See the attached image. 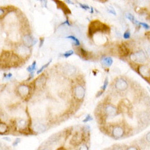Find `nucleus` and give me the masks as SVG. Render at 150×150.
<instances>
[{
    "instance_id": "1",
    "label": "nucleus",
    "mask_w": 150,
    "mask_h": 150,
    "mask_svg": "<svg viewBox=\"0 0 150 150\" xmlns=\"http://www.w3.org/2000/svg\"><path fill=\"white\" fill-rule=\"evenodd\" d=\"M131 61L134 62V63L137 64H143L145 63L147 60V56L146 53L143 50H140L138 51L134 52V53H131L130 56Z\"/></svg>"
},
{
    "instance_id": "2",
    "label": "nucleus",
    "mask_w": 150,
    "mask_h": 150,
    "mask_svg": "<svg viewBox=\"0 0 150 150\" xmlns=\"http://www.w3.org/2000/svg\"><path fill=\"white\" fill-rule=\"evenodd\" d=\"M106 29H108V26H105L102 23L99 22L98 21H96L95 22H92L90 24L89 29V33L90 35H93L96 32H104Z\"/></svg>"
},
{
    "instance_id": "3",
    "label": "nucleus",
    "mask_w": 150,
    "mask_h": 150,
    "mask_svg": "<svg viewBox=\"0 0 150 150\" xmlns=\"http://www.w3.org/2000/svg\"><path fill=\"white\" fill-rule=\"evenodd\" d=\"M125 134V129L122 126L120 125H116L112 128L111 131V136L114 139H120Z\"/></svg>"
},
{
    "instance_id": "4",
    "label": "nucleus",
    "mask_w": 150,
    "mask_h": 150,
    "mask_svg": "<svg viewBox=\"0 0 150 150\" xmlns=\"http://www.w3.org/2000/svg\"><path fill=\"white\" fill-rule=\"evenodd\" d=\"M85 88L82 85L78 84L74 89V96L77 100H82L85 96Z\"/></svg>"
},
{
    "instance_id": "5",
    "label": "nucleus",
    "mask_w": 150,
    "mask_h": 150,
    "mask_svg": "<svg viewBox=\"0 0 150 150\" xmlns=\"http://www.w3.org/2000/svg\"><path fill=\"white\" fill-rule=\"evenodd\" d=\"M104 112L107 117H115L118 113V110L112 104H107L104 107Z\"/></svg>"
},
{
    "instance_id": "6",
    "label": "nucleus",
    "mask_w": 150,
    "mask_h": 150,
    "mask_svg": "<svg viewBox=\"0 0 150 150\" xmlns=\"http://www.w3.org/2000/svg\"><path fill=\"white\" fill-rule=\"evenodd\" d=\"M128 82L123 78H118L115 82V88L119 92H124L128 89Z\"/></svg>"
},
{
    "instance_id": "7",
    "label": "nucleus",
    "mask_w": 150,
    "mask_h": 150,
    "mask_svg": "<svg viewBox=\"0 0 150 150\" xmlns=\"http://www.w3.org/2000/svg\"><path fill=\"white\" fill-rule=\"evenodd\" d=\"M16 52L21 57H27L30 53V49L24 45H19L16 49Z\"/></svg>"
},
{
    "instance_id": "8",
    "label": "nucleus",
    "mask_w": 150,
    "mask_h": 150,
    "mask_svg": "<svg viewBox=\"0 0 150 150\" xmlns=\"http://www.w3.org/2000/svg\"><path fill=\"white\" fill-rule=\"evenodd\" d=\"M22 41L24 46L27 47H30L33 46L36 42L34 40V38H33V36L29 34H26L25 35H23V37L22 38Z\"/></svg>"
},
{
    "instance_id": "9",
    "label": "nucleus",
    "mask_w": 150,
    "mask_h": 150,
    "mask_svg": "<svg viewBox=\"0 0 150 150\" xmlns=\"http://www.w3.org/2000/svg\"><path fill=\"white\" fill-rule=\"evenodd\" d=\"M17 92L22 98L26 97L29 93V87L25 84L20 85L17 87Z\"/></svg>"
},
{
    "instance_id": "10",
    "label": "nucleus",
    "mask_w": 150,
    "mask_h": 150,
    "mask_svg": "<svg viewBox=\"0 0 150 150\" xmlns=\"http://www.w3.org/2000/svg\"><path fill=\"white\" fill-rule=\"evenodd\" d=\"M139 74L141 75L142 77L145 78H149L150 77V68L146 65H140L138 68Z\"/></svg>"
},
{
    "instance_id": "11",
    "label": "nucleus",
    "mask_w": 150,
    "mask_h": 150,
    "mask_svg": "<svg viewBox=\"0 0 150 150\" xmlns=\"http://www.w3.org/2000/svg\"><path fill=\"white\" fill-rule=\"evenodd\" d=\"M46 130V126L42 123L36 122L33 125V131L35 134H41L45 132Z\"/></svg>"
},
{
    "instance_id": "12",
    "label": "nucleus",
    "mask_w": 150,
    "mask_h": 150,
    "mask_svg": "<svg viewBox=\"0 0 150 150\" xmlns=\"http://www.w3.org/2000/svg\"><path fill=\"white\" fill-rule=\"evenodd\" d=\"M64 73L68 76H73L76 73V68L71 65H67L64 68Z\"/></svg>"
},
{
    "instance_id": "13",
    "label": "nucleus",
    "mask_w": 150,
    "mask_h": 150,
    "mask_svg": "<svg viewBox=\"0 0 150 150\" xmlns=\"http://www.w3.org/2000/svg\"><path fill=\"white\" fill-rule=\"evenodd\" d=\"M45 83H46V77H45V75H41V76H40V77L35 80V86L36 87H38V88L43 87L45 86Z\"/></svg>"
},
{
    "instance_id": "14",
    "label": "nucleus",
    "mask_w": 150,
    "mask_h": 150,
    "mask_svg": "<svg viewBox=\"0 0 150 150\" xmlns=\"http://www.w3.org/2000/svg\"><path fill=\"white\" fill-rule=\"evenodd\" d=\"M112 62H113V61H112V59L111 57H102V59H101V63L107 67L111 66Z\"/></svg>"
},
{
    "instance_id": "15",
    "label": "nucleus",
    "mask_w": 150,
    "mask_h": 150,
    "mask_svg": "<svg viewBox=\"0 0 150 150\" xmlns=\"http://www.w3.org/2000/svg\"><path fill=\"white\" fill-rule=\"evenodd\" d=\"M119 50H120V53L121 54V56H126V55H128V48L125 47V45H121L120 46V47H119Z\"/></svg>"
},
{
    "instance_id": "16",
    "label": "nucleus",
    "mask_w": 150,
    "mask_h": 150,
    "mask_svg": "<svg viewBox=\"0 0 150 150\" xmlns=\"http://www.w3.org/2000/svg\"><path fill=\"white\" fill-rule=\"evenodd\" d=\"M8 129V127L5 123L1 122L0 123V134H4L7 132Z\"/></svg>"
},
{
    "instance_id": "17",
    "label": "nucleus",
    "mask_w": 150,
    "mask_h": 150,
    "mask_svg": "<svg viewBox=\"0 0 150 150\" xmlns=\"http://www.w3.org/2000/svg\"><path fill=\"white\" fill-rule=\"evenodd\" d=\"M17 126H18L19 128H21V129L23 130V128H26V120H21L17 122Z\"/></svg>"
},
{
    "instance_id": "18",
    "label": "nucleus",
    "mask_w": 150,
    "mask_h": 150,
    "mask_svg": "<svg viewBox=\"0 0 150 150\" xmlns=\"http://www.w3.org/2000/svg\"><path fill=\"white\" fill-rule=\"evenodd\" d=\"M66 38H68V39H71L72 41H74L75 45H76V46H79V45H80V41H79V40L77 39V38L74 37V36H73V35L67 36Z\"/></svg>"
},
{
    "instance_id": "19",
    "label": "nucleus",
    "mask_w": 150,
    "mask_h": 150,
    "mask_svg": "<svg viewBox=\"0 0 150 150\" xmlns=\"http://www.w3.org/2000/svg\"><path fill=\"white\" fill-rule=\"evenodd\" d=\"M77 150H89V145H88V144L86 143H81Z\"/></svg>"
},
{
    "instance_id": "20",
    "label": "nucleus",
    "mask_w": 150,
    "mask_h": 150,
    "mask_svg": "<svg viewBox=\"0 0 150 150\" xmlns=\"http://www.w3.org/2000/svg\"><path fill=\"white\" fill-rule=\"evenodd\" d=\"M35 68H36V62L35 61L34 62H33V65L28 67L27 71L30 72V73H33V72H34V71L35 70Z\"/></svg>"
},
{
    "instance_id": "21",
    "label": "nucleus",
    "mask_w": 150,
    "mask_h": 150,
    "mask_svg": "<svg viewBox=\"0 0 150 150\" xmlns=\"http://www.w3.org/2000/svg\"><path fill=\"white\" fill-rule=\"evenodd\" d=\"M51 61H52V60H51V59H50V61H49V62H48L47 63V64H46V65H43V66H42V67H41V68H40L39 70H38V71H37V74H41V72H42V71H43L45 70V68H47V66H48V65H50V62H51Z\"/></svg>"
},
{
    "instance_id": "22",
    "label": "nucleus",
    "mask_w": 150,
    "mask_h": 150,
    "mask_svg": "<svg viewBox=\"0 0 150 150\" xmlns=\"http://www.w3.org/2000/svg\"><path fill=\"white\" fill-rule=\"evenodd\" d=\"M125 17H126V18H128L129 21H131V22L134 23L135 18L134 17V15H132L131 13H126V14H125Z\"/></svg>"
},
{
    "instance_id": "23",
    "label": "nucleus",
    "mask_w": 150,
    "mask_h": 150,
    "mask_svg": "<svg viewBox=\"0 0 150 150\" xmlns=\"http://www.w3.org/2000/svg\"><path fill=\"white\" fill-rule=\"evenodd\" d=\"M73 54H74V51L72 50H68V51L65 52V53H63L62 56H63L64 57H65V58H68V57H69V56H71Z\"/></svg>"
},
{
    "instance_id": "24",
    "label": "nucleus",
    "mask_w": 150,
    "mask_h": 150,
    "mask_svg": "<svg viewBox=\"0 0 150 150\" xmlns=\"http://www.w3.org/2000/svg\"><path fill=\"white\" fill-rule=\"evenodd\" d=\"M126 150H140V149L138 146H137L135 145H132L128 146V148L126 149Z\"/></svg>"
},
{
    "instance_id": "25",
    "label": "nucleus",
    "mask_w": 150,
    "mask_h": 150,
    "mask_svg": "<svg viewBox=\"0 0 150 150\" xmlns=\"http://www.w3.org/2000/svg\"><path fill=\"white\" fill-rule=\"evenodd\" d=\"M131 36V33H130V31L129 30H127L125 33H124L123 35V38H124L125 39H128Z\"/></svg>"
},
{
    "instance_id": "26",
    "label": "nucleus",
    "mask_w": 150,
    "mask_h": 150,
    "mask_svg": "<svg viewBox=\"0 0 150 150\" xmlns=\"http://www.w3.org/2000/svg\"><path fill=\"white\" fill-rule=\"evenodd\" d=\"M111 150H124V149H123V147L121 146L116 145L112 147Z\"/></svg>"
},
{
    "instance_id": "27",
    "label": "nucleus",
    "mask_w": 150,
    "mask_h": 150,
    "mask_svg": "<svg viewBox=\"0 0 150 150\" xmlns=\"http://www.w3.org/2000/svg\"><path fill=\"white\" fill-rule=\"evenodd\" d=\"M93 120V118L92 117V116H90V115H87L86 116V117L85 118V120H83V122L84 123H86V122H89V121H92V120Z\"/></svg>"
},
{
    "instance_id": "28",
    "label": "nucleus",
    "mask_w": 150,
    "mask_h": 150,
    "mask_svg": "<svg viewBox=\"0 0 150 150\" xmlns=\"http://www.w3.org/2000/svg\"><path fill=\"white\" fill-rule=\"evenodd\" d=\"M145 50H146V53L147 56H149L150 57V45H146V46L145 47Z\"/></svg>"
},
{
    "instance_id": "29",
    "label": "nucleus",
    "mask_w": 150,
    "mask_h": 150,
    "mask_svg": "<svg viewBox=\"0 0 150 150\" xmlns=\"http://www.w3.org/2000/svg\"><path fill=\"white\" fill-rule=\"evenodd\" d=\"M145 140L147 143H149L150 144V131L146 134L145 136Z\"/></svg>"
},
{
    "instance_id": "30",
    "label": "nucleus",
    "mask_w": 150,
    "mask_h": 150,
    "mask_svg": "<svg viewBox=\"0 0 150 150\" xmlns=\"http://www.w3.org/2000/svg\"><path fill=\"white\" fill-rule=\"evenodd\" d=\"M108 78L107 77L105 80V81H104V85H103L102 88H101V89H102V91H104L106 89V88H107V86H108Z\"/></svg>"
},
{
    "instance_id": "31",
    "label": "nucleus",
    "mask_w": 150,
    "mask_h": 150,
    "mask_svg": "<svg viewBox=\"0 0 150 150\" xmlns=\"http://www.w3.org/2000/svg\"><path fill=\"white\" fill-rule=\"evenodd\" d=\"M108 12H109V13H110V14H113V15H116V11H115V10H114V9H113V8H112V7H109V8H108Z\"/></svg>"
},
{
    "instance_id": "32",
    "label": "nucleus",
    "mask_w": 150,
    "mask_h": 150,
    "mask_svg": "<svg viewBox=\"0 0 150 150\" xmlns=\"http://www.w3.org/2000/svg\"><path fill=\"white\" fill-rule=\"evenodd\" d=\"M140 26H143V27L144 28V29H149L150 28V26H149L148 24L145 23H140Z\"/></svg>"
},
{
    "instance_id": "33",
    "label": "nucleus",
    "mask_w": 150,
    "mask_h": 150,
    "mask_svg": "<svg viewBox=\"0 0 150 150\" xmlns=\"http://www.w3.org/2000/svg\"><path fill=\"white\" fill-rule=\"evenodd\" d=\"M80 6L81 8H82L83 9H84V10H89V6H88V5H84V4L80 3Z\"/></svg>"
},
{
    "instance_id": "34",
    "label": "nucleus",
    "mask_w": 150,
    "mask_h": 150,
    "mask_svg": "<svg viewBox=\"0 0 150 150\" xmlns=\"http://www.w3.org/2000/svg\"><path fill=\"white\" fill-rule=\"evenodd\" d=\"M21 139L20 138H17L15 140H14V142L13 143V146H17V145H18V143H20V142H21Z\"/></svg>"
},
{
    "instance_id": "35",
    "label": "nucleus",
    "mask_w": 150,
    "mask_h": 150,
    "mask_svg": "<svg viewBox=\"0 0 150 150\" xmlns=\"http://www.w3.org/2000/svg\"><path fill=\"white\" fill-rule=\"evenodd\" d=\"M11 77H12L11 74H5V76H4V77H5V78H11Z\"/></svg>"
},
{
    "instance_id": "36",
    "label": "nucleus",
    "mask_w": 150,
    "mask_h": 150,
    "mask_svg": "<svg viewBox=\"0 0 150 150\" xmlns=\"http://www.w3.org/2000/svg\"><path fill=\"white\" fill-rule=\"evenodd\" d=\"M41 2H42L43 7H46L47 8V1H41Z\"/></svg>"
},
{
    "instance_id": "37",
    "label": "nucleus",
    "mask_w": 150,
    "mask_h": 150,
    "mask_svg": "<svg viewBox=\"0 0 150 150\" xmlns=\"http://www.w3.org/2000/svg\"><path fill=\"white\" fill-rule=\"evenodd\" d=\"M43 44H44V38H41V41H40V47H41L43 45Z\"/></svg>"
},
{
    "instance_id": "38",
    "label": "nucleus",
    "mask_w": 150,
    "mask_h": 150,
    "mask_svg": "<svg viewBox=\"0 0 150 150\" xmlns=\"http://www.w3.org/2000/svg\"><path fill=\"white\" fill-rule=\"evenodd\" d=\"M0 12H1V17H2V14H4V13H5V12H4V9L3 8H1L0 9Z\"/></svg>"
},
{
    "instance_id": "39",
    "label": "nucleus",
    "mask_w": 150,
    "mask_h": 150,
    "mask_svg": "<svg viewBox=\"0 0 150 150\" xmlns=\"http://www.w3.org/2000/svg\"><path fill=\"white\" fill-rule=\"evenodd\" d=\"M63 24H68V26H71V24L69 23V22H68V20H67V21H65V23H63Z\"/></svg>"
},
{
    "instance_id": "40",
    "label": "nucleus",
    "mask_w": 150,
    "mask_h": 150,
    "mask_svg": "<svg viewBox=\"0 0 150 150\" xmlns=\"http://www.w3.org/2000/svg\"><path fill=\"white\" fill-rule=\"evenodd\" d=\"M41 150H51L50 148H48V147H45V148H43L41 149Z\"/></svg>"
},
{
    "instance_id": "41",
    "label": "nucleus",
    "mask_w": 150,
    "mask_h": 150,
    "mask_svg": "<svg viewBox=\"0 0 150 150\" xmlns=\"http://www.w3.org/2000/svg\"><path fill=\"white\" fill-rule=\"evenodd\" d=\"M4 140H8V141H10V138H8V137H4Z\"/></svg>"
}]
</instances>
